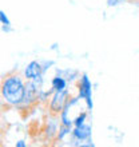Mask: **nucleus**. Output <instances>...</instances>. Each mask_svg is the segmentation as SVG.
<instances>
[{
	"label": "nucleus",
	"mask_w": 139,
	"mask_h": 147,
	"mask_svg": "<svg viewBox=\"0 0 139 147\" xmlns=\"http://www.w3.org/2000/svg\"><path fill=\"white\" fill-rule=\"evenodd\" d=\"M26 92V78L19 71H9L0 79V106L1 109H16L23 102Z\"/></svg>",
	"instance_id": "1"
},
{
	"label": "nucleus",
	"mask_w": 139,
	"mask_h": 147,
	"mask_svg": "<svg viewBox=\"0 0 139 147\" xmlns=\"http://www.w3.org/2000/svg\"><path fill=\"white\" fill-rule=\"evenodd\" d=\"M40 88L36 83H34L32 80H26V92H24V98L23 102L20 103L16 110L22 111H31L34 110L36 106H39V92H40Z\"/></svg>",
	"instance_id": "2"
},
{
	"label": "nucleus",
	"mask_w": 139,
	"mask_h": 147,
	"mask_svg": "<svg viewBox=\"0 0 139 147\" xmlns=\"http://www.w3.org/2000/svg\"><path fill=\"white\" fill-rule=\"evenodd\" d=\"M76 88H78V96L83 99L86 103V107L88 111L92 110V84L87 74H82L76 80Z\"/></svg>",
	"instance_id": "3"
},
{
	"label": "nucleus",
	"mask_w": 139,
	"mask_h": 147,
	"mask_svg": "<svg viewBox=\"0 0 139 147\" xmlns=\"http://www.w3.org/2000/svg\"><path fill=\"white\" fill-rule=\"evenodd\" d=\"M71 98L68 90L64 91H54V94L51 95L50 100L47 103V112L52 114V115H60V112L63 111L66 103L68 102V99Z\"/></svg>",
	"instance_id": "4"
},
{
	"label": "nucleus",
	"mask_w": 139,
	"mask_h": 147,
	"mask_svg": "<svg viewBox=\"0 0 139 147\" xmlns=\"http://www.w3.org/2000/svg\"><path fill=\"white\" fill-rule=\"evenodd\" d=\"M91 135H92V127L91 124L84 123L80 124V126H76L74 127L72 134L70 136L68 144L70 146H80L84 143L86 140L91 139Z\"/></svg>",
	"instance_id": "5"
},
{
	"label": "nucleus",
	"mask_w": 139,
	"mask_h": 147,
	"mask_svg": "<svg viewBox=\"0 0 139 147\" xmlns=\"http://www.w3.org/2000/svg\"><path fill=\"white\" fill-rule=\"evenodd\" d=\"M23 76L26 78V80H32L34 83L39 86V87H43V83H44V72H43V67L42 63L38 62V60H31L28 63L26 68L23 71Z\"/></svg>",
	"instance_id": "6"
},
{
	"label": "nucleus",
	"mask_w": 139,
	"mask_h": 147,
	"mask_svg": "<svg viewBox=\"0 0 139 147\" xmlns=\"http://www.w3.org/2000/svg\"><path fill=\"white\" fill-rule=\"evenodd\" d=\"M59 127H60V118H59V115H52V114L47 112V120L42 130L44 139L47 142H56Z\"/></svg>",
	"instance_id": "7"
},
{
	"label": "nucleus",
	"mask_w": 139,
	"mask_h": 147,
	"mask_svg": "<svg viewBox=\"0 0 139 147\" xmlns=\"http://www.w3.org/2000/svg\"><path fill=\"white\" fill-rule=\"evenodd\" d=\"M67 83L68 82L66 80V78H63L62 75H55L52 79H51V88L54 91H64L67 90Z\"/></svg>",
	"instance_id": "8"
},
{
	"label": "nucleus",
	"mask_w": 139,
	"mask_h": 147,
	"mask_svg": "<svg viewBox=\"0 0 139 147\" xmlns=\"http://www.w3.org/2000/svg\"><path fill=\"white\" fill-rule=\"evenodd\" d=\"M72 126H66V124L60 123V127H59L58 131V136H56V142H64L67 139V136H71L72 134Z\"/></svg>",
	"instance_id": "9"
},
{
	"label": "nucleus",
	"mask_w": 139,
	"mask_h": 147,
	"mask_svg": "<svg viewBox=\"0 0 139 147\" xmlns=\"http://www.w3.org/2000/svg\"><path fill=\"white\" fill-rule=\"evenodd\" d=\"M56 74L58 75H62L63 78H66L67 82H74L75 79L79 78V72L76 70H56Z\"/></svg>",
	"instance_id": "10"
},
{
	"label": "nucleus",
	"mask_w": 139,
	"mask_h": 147,
	"mask_svg": "<svg viewBox=\"0 0 139 147\" xmlns=\"http://www.w3.org/2000/svg\"><path fill=\"white\" fill-rule=\"evenodd\" d=\"M87 111H79L76 114V116L74 118V127L76 126H80V124H84L86 120H87Z\"/></svg>",
	"instance_id": "11"
},
{
	"label": "nucleus",
	"mask_w": 139,
	"mask_h": 147,
	"mask_svg": "<svg viewBox=\"0 0 139 147\" xmlns=\"http://www.w3.org/2000/svg\"><path fill=\"white\" fill-rule=\"evenodd\" d=\"M0 24L1 26H11V20L8 19L7 13L0 9Z\"/></svg>",
	"instance_id": "12"
},
{
	"label": "nucleus",
	"mask_w": 139,
	"mask_h": 147,
	"mask_svg": "<svg viewBox=\"0 0 139 147\" xmlns=\"http://www.w3.org/2000/svg\"><path fill=\"white\" fill-rule=\"evenodd\" d=\"M42 63V67H43V72L46 74L47 71L50 70L51 67H54L55 66V62L54 60H43V62H40Z\"/></svg>",
	"instance_id": "13"
},
{
	"label": "nucleus",
	"mask_w": 139,
	"mask_h": 147,
	"mask_svg": "<svg viewBox=\"0 0 139 147\" xmlns=\"http://www.w3.org/2000/svg\"><path fill=\"white\" fill-rule=\"evenodd\" d=\"M106 3H107L108 7H116L119 3H122L120 0H106Z\"/></svg>",
	"instance_id": "14"
},
{
	"label": "nucleus",
	"mask_w": 139,
	"mask_h": 147,
	"mask_svg": "<svg viewBox=\"0 0 139 147\" xmlns=\"http://www.w3.org/2000/svg\"><path fill=\"white\" fill-rule=\"evenodd\" d=\"M15 147H27V142H26L24 139H19V140H16Z\"/></svg>",
	"instance_id": "15"
},
{
	"label": "nucleus",
	"mask_w": 139,
	"mask_h": 147,
	"mask_svg": "<svg viewBox=\"0 0 139 147\" xmlns=\"http://www.w3.org/2000/svg\"><path fill=\"white\" fill-rule=\"evenodd\" d=\"M1 31L5 32V34H9V32L13 31V28H12V26H1Z\"/></svg>",
	"instance_id": "16"
},
{
	"label": "nucleus",
	"mask_w": 139,
	"mask_h": 147,
	"mask_svg": "<svg viewBox=\"0 0 139 147\" xmlns=\"http://www.w3.org/2000/svg\"><path fill=\"white\" fill-rule=\"evenodd\" d=\"M4 144V136L1 135V132H0V146H3Z\"/></svg>",
	"instance_id": "17"
},
{
	"label": "nucleus",
	"mask_w": 139,
	"mask_h": 147,
	"mask_svg": "<svg viewBox=\"0 0 139 147\" xmlns=\"http://www.w3.org/2000/svg\"><path fill=\"white\" fill-rule=\"evenodd\" d=\"M58 48V44H52V47H51V50H56Z\"/></svg>",
	"instance_id": "18"
},
{
	"label": "nucleus",
	"mask_w": 139,
	"mask_h": 147,
	"mask_svg": "<svg viewBox=\"0 0 139 147\" xmlns=\"http://www.w3.org/2000/svg\"><path fill=\"white\" fill-rule=\"evenodd\" d=\"M1 114H3V109H1V106H0V120H1Z\"/></svg>",
	"instance_id": "19"
},
{
	"label": "nucleus",
	"mask_w": 139,
	"mask_h": 147,
	"mask_svg": "<svg viewBox=\"0 0 139 147\" xmlns=\"http://www.w3.org/2000/svg\"><path fill=\"white\" fill-rule=\"evenodd\" d=\"M0 132H1V130H0Z\"/></svg>",
	"instance_id": "20"
}]
</instances>
